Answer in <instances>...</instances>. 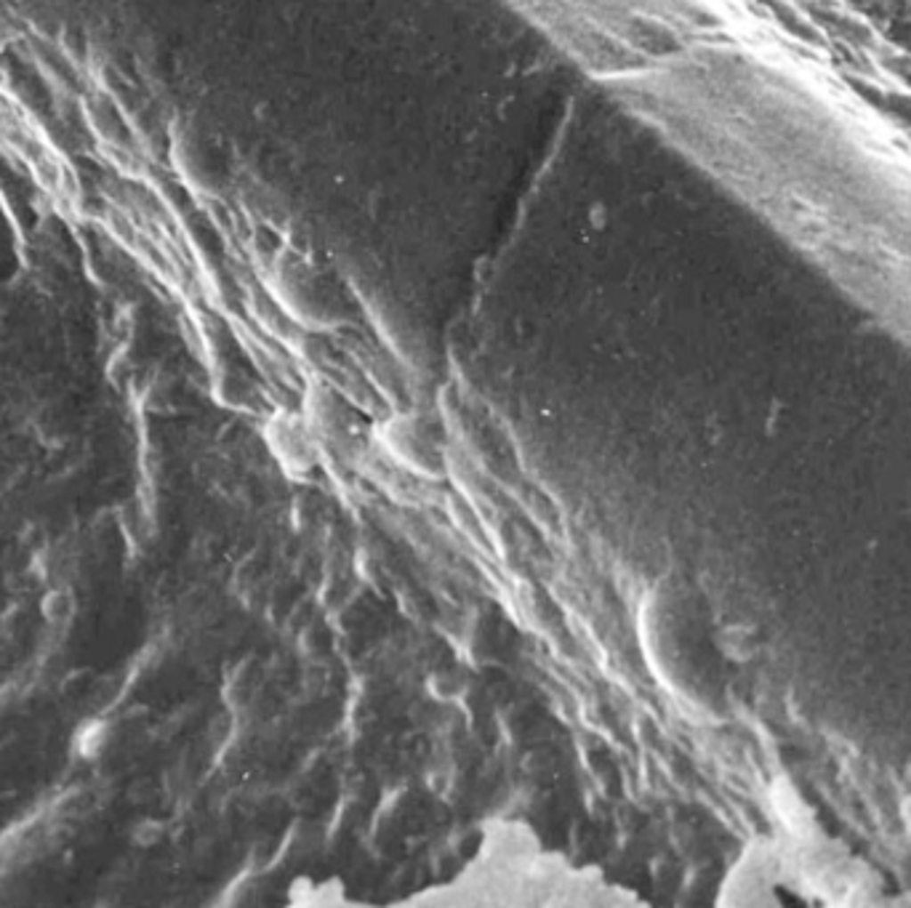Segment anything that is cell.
I'll return each mask as SVG.
<instances>
[{
  "mask_svg": "<svg viewBox=\"0 0 911 908\" xmlns=\"http://www.w3.org/2000/svg\"><path fill=\"white\" fill-rule=\"evenodd\" d=\"M110 741V725L104 719H85L80 722V727L75 730V738H72V746L77 751V757L83 759H96L104 746Z\"/></svg>",
  "mask_w": 911,
  "mask_h": 908,
  "instance_id": "obj_1",
  "label": "cell"
},
{
  "mask_svg": "<svg viewBox=\"0 0 911 908\" xmlns=\"http://www.w3.org/2000/svg\"><path fill=\"white\" fill-rule=\"evenodd\" d=\"M40 612L45 615V620H59L69 612V597L64 592H48L40 603Z\"/></svg>",
  "mask_w": 911,
  "mask_h": 908,
  "instance_id": "obj_2",
  "label": "cell"
},
{
  "mask_svg": "<svg viewBox=\"0 0 911 908\" xmlns=\"http://www.w3.org/2000/svg\"><path fill=\"white\" fill-rule=\"evenodd\" d=\"M134 839L139 845H155L160 839V823L155 821H142L136 829H134Z\"/></svg>",
  "mask_w": 911,
  "mask_h": 908,
  "instance_id": "obj_3",
  "label": "cell"
}]
</instances>
